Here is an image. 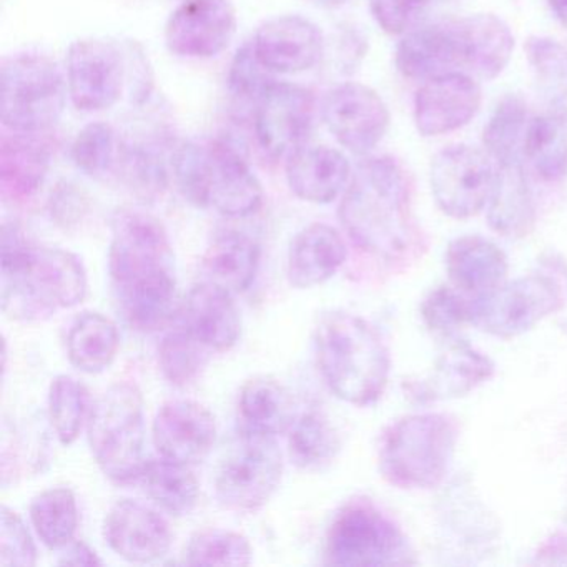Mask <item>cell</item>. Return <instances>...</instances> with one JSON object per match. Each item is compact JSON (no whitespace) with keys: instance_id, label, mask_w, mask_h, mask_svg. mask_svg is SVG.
Segmentation results:
<instances>
[{"instance_id":"6da1fadb","label":"cell","mask_w":567,"mask_h":567,"mask_svg":"<svg viewBox=\"0 0 567 567\" xmlns=\"http://www.w3.org/2000/svg\"><path fill=\"white\" fill-rule=\"evenodd\" d=\"M109 274L118 308L134 330H157L174 313V250L157 218L131 208L114 215Z\"/></svg>"},{"instance_id":"7a4b0ae2","label":"cell","mask_w":567,"mask_h":567,"mask_svg":"<svg viewBox=\"0 0 567 567\" xmlns=\"http://www.w3.org/2000/svg\"><path fill=\"white\" fill-rule=\"evenodd\" d=\"M87 271L78 255L39 247L21 228L2 230V310L16 320L39 321L87 297Z\"/></svg>"},{"instance_id":"3957f363","label":"cell","mask_w":567,"mask_h":567,"mask_svg":"<svg viewBox=\"0 0 567 567\" xmlns=\"http://www.w3.org/2000/svg\"><path fill=\"white\" fill-rule=\"evenodd\" d=\"M341 225L357 247L381 258L403 254L413 237L410 182L391 157L367 158L341 197Z\"/></svg>"},{"instance_id":"277c9868","label":"cell","mask_w":567,"mask_h":567,"mask_svg":"<svg viewBox=\"0 0 567 567\" xmlns=\"http://www.w3.org/2000/svg\"><path fill=\"white\" fill-rule=\"evenodd\" d=\"M315 351L334 396L354 406L380 400L390 378V353L367 320L347 311L324 315L315 328Z\"/></svg>"},{"instance_id":"5b68a950","label":"cell","mask_w":567,"mask_h":567,"mask_svg":"<svg viewBox=\"0 0 567 567\" xmlns=\"http://www.w3.org/2000/svg\"><path fill=\"white\" fill-rule=\"evenodd\" d=\"M172 172L178 190L195 207L245 218L264 205V187L257 175L225 142H184L172 155Z\"/></svg>"},{"instance_id":"8992f818","label":"cell","mask_w":567,"mask_h":567,"mask_svg":"<svg viewBox=\"0 0 567 567\" xmlns=\"http://www.w3.org/2000/svg\"><path fill=\"white\" fill-rule=\"evenodd\" d=\"M456 427L444 414H413L384 431L378 463L384 480L403 489H430L446 476Z\"/></svg>"},{"instance_id":"52a82bcc","label":"cell","mask_w":567,"mask_h":567,"mask_svg":"<svg viewBox=\"0 0 567 567\" xmlns=\"http://www.w3.org/2000/svg\"><path fill=\"white\" fill-rule=\"evenodd\" d=\"M87 437L92 456L109 480L138 481L147 464L142 391L125 381L109 388L92 406Z\"/></svg>"},{"instance_id":"ba28073f","label":"cell","mask_w":567,"mask_h":567,"mask_svg":"<svg viewBox=\"0 0 567 567\" xmlns=\"http://www.w3.org/2000/svg\"><path fill=\"white\" fill-rule=\"evenodd\" d=\"M68 79L48 55L19 54L2 64V125L19 134H44L68 101Z\"/></svg>"},{"instance_id":"9c48e42d","label":"cell","mask_w":567,"mask_h":567,"mask_svg":"<svg viewBox=\"0 0 567 567\" xmlns=\"http://www.w3.org/2000/svg\"><path fill=\"white\" fill-rule=\"evenodd\" d=\"M284 477L277 436L241 426L225 446L215 470L218 503L237 513H254L270 503Z\"/></svg>"},{"instance_id":"30bf717a","label":"cell","mask_w":567,"mask_h":567,"mask_svg":"<svg viewBox=\"0 0 567 567\" xmlns=\"http://www.w3.org/2000/svg\"><path fill=\"white\" fill-rule=\"evenodd\" d=\"M324 556L333 566H394L411 563L406 539L368 499L344 504L328 527Z\"/></svg>"},{"instance_id":"8fae6325","label":"cell","mask_w":567,"mask_h":567,"mask_svg":"<svg viewBox=\"0 0 567 567\" xmlns=\"http://www.w3.org/2000/svg\"><path fill=\"white\" fill-rule=\"evenodd\" d=\"M134 65L114 42L82 39L69 48L65 61L69 99L78 111H109L131 87Z\"/></svg>"},{"instance_id":"7c38bea8","label":"cell","mask_w":567,"mask_h":567,"mask_svg":"<svg viewBox=\"0 0 567 567\" xmlns=\"http://www.w3.org/2000/svg\"><path fill=\"white\" fill-rule=\"evenodd\" d=\"M497 168L491 155L470 145H453L431 162V190L437 207L453 218L480 214L496 185Z\"/></svg>"},{"instance_id":"4fadbf2b","label":"cell","mask_w":567,"mask_h":567,"mask_svg":"<svg viewBox=\"0 0 567 567\" xmlns=\"http://www.w3.org/2000/svg\"><path fill=\"white\" fill-rule=\"evenodd\" d=\"M559 307V288L554 281L544 275H529L477 297L471 323L496 337H517Z\"/></svg>"},{"instance_id":"5bb4252c","label":"cell","mask_w":567,"mask_h":567,"mask_svg":"<svg viewBox=\"0 0 567 567\" xmlns=\"http://www.w3.org/2000/svg\"><path fill=\"white\" fill-rule=\"evenodd\" d=\"M317 105L308 89L275 82L255 104L254 128L268 157L285 158L310 144Z\"/></svg>"},{"instance_id":"9a60e30c","label":"cell","mask_w":567,"mask_h":567,"mask_svg":"<svg viewBox=\"0 0 567 567\" xmlns=\"http://www.w3.org/2000/svg\"><path fill=\"white\" fill-rule=\"evenodd\" d=\"M321 117L338 144L357 155L370 154L390 127V111L383 99L358 82L331 89L321 105Z\"/></svg>"},{"instance_id":"2e32d148","label":"cell","mask_w":567,"mask_h":567,"mask_svg":"<svg viewBox=\"0 0 567 567\" xmlns=\"http://www.w3.org/2000/svg\"><path fill=\"white\" fill-rule=\"evenodd\" d=\"M237 14L230 0H184L165 24V44L184 59H212L230 45Z\"/></svg>"},{"instance_id":"e0dca14e","label":"cell","mask_w":567,"mask_h":567,"mask_svg":"<svg viewBox=\"0 0 567 567\" xmlns=\"http://www.w3.org/2000/svg\"><path fill=\"white\" fill-rule=\"evenodd\" d=\"M481 87L463 72L424 81L414 97V124L424 137L451 134L470 124L480 112Z\"/></svg>"},{"instance_id":"ac0fdd59","label":"cell","mask_w":567,"mask_h":567,"mask_svg":"<svg viewBox=\"0 0 567 567\" xmlns=\"http://www.w3.org/2000/svg\"><path fill=\"white\" fill-rule=\"evenodd\" d=\"M152 436L161 457L195 466L207 460L217 443V421L197 401H168L155 416Z\"/></svg>"},{"instance_id":"d6986e66","label":"cell","mask_w":567,"mask_h":567,"mask_svg":"<svg viewBox=\"0 0 567 567\" xmlns=\"http://www.w3.org/2000/svg\"><path fill=\"white\" fill-rule=\"evenodd\" d=\"M104 539L122 559L151 564L167 556L172 530L167 519L154 507L134 499H121L105 516Z\"/></svg>"},{"instance_id":"ffe728a7","label":"cell","mask_w":567,"mask_h":567,"mask_svg":"<svg viewBox=\"0 0 567 567\" xmlns=\"http://www.w3.org/2000/svg\"><path fill=\"white\" fill-rule=\"evenodd\" d=\"M251 48L275 75L311 71L324 54L323 34L301 16H280L265 22L258 28Z\"/></svg>"},{"instance_id":"44dd1931","label":"cell","mask_w":567,"mask_h":567,"mask_svg":"<svg viewBox=\"0 0 567 567\" xmlns=\"http://www.w3.org/2000/svg\"><path fill=\"white\" fill-rule=\"evenodd\" d=\"M291 194L308 204L328 205L344 194L350 184V162L337 148L305 145L285 165Z\"/></svg>"},{"instance_id":"7402d4cb","label":"cell","mask_w":567,"mask_h":567,"mask_svg":"<svg viewBox=\"0 0 567 567\" xmlns=\"http://www.w3.org/2000/svg\"><path fill=\"white\" fill-rule=\"evenodd\" d=\"M184 327L210 351H230L240 340L241 315L234 293L202 281L188 291Z\"/></svg>"},{"instance_id":"603a6c76","label":"cell","mask_w":567,"mask_h":567,"mask_svg":"<svg viewBox=\"0 0 567 567\" xmlns=\"http://www.w3.org/2000/svg\"><path fill=\"white\" fill-rule=\"evenodd\" d=\"M396 68L411 81H430L463 68L454 22L410 31L396 49Z\"/></svg>"},{"instance_id":"cb8c5ba5","label":"cell","mask_w":567,"mask_h":567,"mask_svg":"<svg viewBox=\"0 0 567 567\" xmlns=\"http://www.w3.org/2000/svg\"><path fill=\"white\" fill-rule=\"evenodd\" d=\"M347 255V245L338 230L327 224L308 225L291 241L288 281L300 290L320 287L343 267Z\"/></svg>"},{"instance_id":"d4e9b609","label":"cell","mask_w":567,"mask_h":567,"mask_svg":"<svg viewBox=\"0 0 567 567\" xmlns=\"http://www.w3.org/2000/svg\"><path fill=\"white\" fill-rule=\"evenodd\" d=\"M460 39L463 68L484 81H493L509 64L514 52V35L503 19L493 14H476L453 21Z\"/></svg>"},{"instance_id":"484cf974","label":"cell","mask_w":567,"mask_h":567,"mask_svg":"<svg viewBox=\"0 0 567 567\" xmlns=\"http://www.w3.org/2000/svg\"><path fill=\"white\" fill-rule=\"evenodd\" d=\"M42 134L11 132L0 144L2 194L16 202L34 197L51 168L52 151Z\"/></svg>"},{"instance_id":"4316f807","label":"cell","mask_w":567,"mask_h":567,"mask_svg":"<svg viewBox=\"0 0 567 567\" xmlns=\"http://www.w3.org/2000/svg\"><path fill=\"white\" fill-rule=\"evenodd\" d=\"M446 267L457 288L481 297L503 284L507 260L504 251L493 241L473 235L451 241L446 251Z\"/></svg>"},{"instance_id":"83f0119b","label":"cell","mask_w":567,"mask_h":567,"mask_svg":"<svg viewBox=\"0 0 567 567\" xmlns=\"http://www.w3.org/2000/svg\"><path fill=\"white\" fill-rule=\"evenodd\" d=\"M238 414L241 426L271 436L288 433L298 416L291 391L270 377L251 378L241 386Z\"/></svg>"},{"instance_id":"f1b7e54d","label":"cell","mask_w":567,"mask_h":567,"mask_svg":"<svg viewBox=\"0 0 567 567\" xmlns=\"http://www.w3.org/2000/svg\"><path fill=\"white\" fill-rule=\"evenodd\" d=\"M261 250L254 238L238 231L218 235L204 255L205 280L231 291L244 293L257 278Z\"/></svg>"},{"instance_id":"f546056e","label":"cell","mask_w":567,"mask_h":567,"mask_svg":"<svg viewBox=\"0 0 567 567\" xmlns=\"http://www.w3.org/2000/svg\"><path fill=\"white\" fill-rule=\"evenodd\" d=\"M121 348L117 324L97 311L79 315L68 334V354L78 370L104 373L112 367Z\"/></svg>"},{"instance_id":"4dcf8cb0","label":"cell","mask_w":567,"mask_h":567,"mask_svg":"<svg viewBox=\"0 0 567 567\" xmlns=\"http://www.w3.org/2000/svg\"><path fill=\"white\" fill-rule=\"evenodd\" d=\"M497 167L487 220L497 234L507 237L524 234L533 225L534 205L523 164L509 162Z\"/></svg>"},{"instance_id":"1f68e13d","label":"cell","mask_w":567,"mask_h":567,"mask_svg":"<svg viewBox=\"0 0 567 567\" xmlns=\"http://www.w3.org/2000/svg\"><path fill=\"white\" fill-rule=\"evenodd\" d=\"M493 371L489 358L477 353L466 343L454 344L437 360L433 373L424 381L421 398L446 400L464 396L489 380Z\"/></svg>"},{"instance_id":"d6a6232c","label":"cell","mask_w":567,"mask_h":567,"mask_svg":"<svg viewBox=\"0 0 567 567\" xmlns=\"http://www.w3.org/2000/svg\"><path fill=\"white\" fill-rule=\"evenodd\" d=\"M138 481L147 496L172 516H188L200 499V483L192 466L178 461H147Z\"/></svg>"},{"instance_id":"836d02e7","label":"cell","mask_w":567,"mask_h":567,"mask_svg":"<svg viewBox=\"0 0 567 567\" xmlns=\"http://www.w3.org/2000/svg\"><path fill=\"white\" fill-rule=\"evenodd\" d=\"M340 447V436L323 411L308 410L298 414L288 431V454L300 470H324L333 463Z\"/></svg>"},{"instance_id":"e575fe53","label":"cell","mask_w":567,"mask_h":567,"mask_svg":"<svg viewBox=\"0 0 567 567\" xmlns=\"http://www.w3.org/2000/svg\"><path fill=\"white\" fill-rule=\"evenodd\" d=\"M524 157L543 181H560L567 174V117L540 115L527 122Z\"/></svg>"},{"instance_id":"d590c367","label":"cell","mask_w":567,"mask_h":567,"mask_svg":"<svg viewBox=\"0 0 567 567\" xmlns=\"http://www.w3.org/2000/svg\"><path fill=\"white\" fill-rule=\"evenodd\" d=\"M31 520L39 539L52 550H62L75 539L79 506L69 487H51L32 499Z\"/></svg>"},{"instance_id":"8d00e7d4","label":"cell","mask_w":567,"mask_h":567,"mask_svg":"<svg viewBox=\"0 0 567 567\" xmlns=\"http://www.w3.org/2000/svg\"><path fill=\"white\" fill-rule=\"evenodd\" d=\"M91 394L85 384L68 374H59L49 388V417L59 441L71 446L81 436L91 417Z\"/></svg>"},{"instance_id":"74e56055","label":"cell","mask_w":567,"mask_h":567,"mask_svg":"<svg viewBox=\"0 0 567 567\" xmlns=\"http://www.w3.org/2000/svg\"><path fill=\"white\" fill-rule=\"evenodd\" d=\"M527 107L509 95L497 104L483 132V144L497 165L519 162L527 128Z\"/></svg>"},{"instance_id":"f35d334b","label":"cell","mask_w":567,"mask_h":567,"mask_svg":"<svg viewBox=\"0 0 567 567\" xmlns=\"http://www.w3.org/2000/svg\"><path fill=\"white\" fill-rule=\"evenodd\" d=\"M254 549L244 534L228 529H204L190 537L185 547L188 566H250Z\"/></svg>"},{"instance_id":"ab89813d","label":"cell","mask_w":567,"mask_h":567,"mask_svg":"<svg viewBox=\"0 0 567 567\" xmlns=\"http://www.w3.org/2000/svg\"><path fill=\"white\" fill-rule=\"evenodd\" d=\"M207 351L187 328H175L161 341L158 367L168 383L187 386L207 363Z\"/></svg>"},{"instance_id":"60d3db41","label":"cell","mask_w":567,"mask_h":567,"mask_svg":"<svg viewBox=\"0 0 567 567\" xmlns=\"http://www.w3.org/2000/svg\"><path fill=\"white\" fill-rule=\"evenodd\" d=\"M121 144L117 134L105 122H92L85 125L74 144H72V161L75 167L91 177H104L117 167Z\"/></svg>"},{"instance_id":"b9f144b4","label":"cell","mask_w":567,"mask_h":567,"mask_svg":"<svg viewBox=\"0 0 567 567\" xmlns=\"http://www.w3.org/2000/svg\"><path fill=\"white\" fill-rule=\"evenodd\" d=\"M117 165L125 184L141 197H158L167 188L168 172L164 158L148 145H125L118 155Z\"/></svg>"},{"instance_id":"7bdbcfd3","label":"cell","mask_w":567,"mask_h":567,"mask_svg":"<svg viewBox=\"0 0 567 567\" xmlns=\"http://www.w3.org/2000/svg\"><path fill=\"white\" fill-rule=\"evenodd\" d=\"M524 49L537 81L553 94L567 95V49L539 35L527 39Z\"/></svg>"},{"instance_id":"ee69618b","label":"cell","mask_w":567,"mask_h":567,"mask_svg":"<svg viewBox=\"0 0 567 567\" xmlns=\"http://www.w3.org/2000/svg\"><path fill=\"white\" fill-rule=\"evenodd\" d=\"M275 82L274 72L261 64L251 42L238 49L228 69V89L235 97L257 104Z\"/></svg>"},{"instance_id":"f6af8a7d","label":"cell","mask_w":567,"mask_h":567,"mask_svg":"<svg viewBox=\"0 0 567 567\" xmlns=\"http://www.w3.org/2000/svg\"><path fill=\"white\" fill-rule=\"evenodd\" d=\"M0 564L32 567L38 564V547L24 519L9 506H2L0 517Z\"/></svg>"},{"instance_id":"bcb514c9","label":"cell","mask_w":567,"mask_h":567,"mask_svg":"<svg viewBox=\"0 0 567 567\" xmlns=\"http://www.w3.org/2000/svg\"><path fill=\"white\" fill-rule=\"evenodd\" d=\"M424 321L436 333L450 334L473 321V305H467L450 288H437L424 300Z\"/></svg>"},{"instance_id":"7dc6e473","label":"cell","mask_w":567,"mask_h":567,"mask_svg":"<svg viewBox=\"0 0 567 567\" xmlns=\"http://www.w3.org/2000/svg\"><path fill=\"white\" fill-rule=\"evenodd\" d=\"M433 0H371L370 9L377 24L386 34H408L426 12Z\"/></svg>"},{"instance_id":"c3c4849f","label":"cell","mask_w":567,"mask_h":567,"mask_svg":"<svg viewBox=\"0 0 567 567\" xmlns=\"http://www.w3.org/2000/svg\"><path fill=\"white\" fill-rule=\"evenodd\" d=\"M89 200L81 188L72 184H61L52 192L49 202V212L52 220L62 227L69 228L78 225L87 214Z\"/></svg>"},{"instance_id":"681fc988","label":"cell","mask_w":567,"mask_h":567,"mask_svg":"<svg viewBox=\"0 0 567 567\" xmlns=\"http://www.w3.org/2000/svg\"><path fill=\"white\" fill-rule=\"evenodd\" d=\"M59 564L61 566H102L104 560L87 543L74 539L62 549Z\"/></svg>"},{"instance_id":"f907efd6","label":"cell","mask_w":567,"mask_h":567,"mask_svg":"<svg viewBox=\"0 0 567 567\" xmlns=\"http://www.w3.org/2000/svg\"><path fill=\"white\" fill-rule=\"evenodd\" d=\"M547 4L553 11L554 18L567 31V0H547Z\"/></svg>"},{"instance_id":"816d5d0a","label":"cell","mask_w":567,"mask_h":567,"mask_svg":"<svg viewBox=\"0 0 567 567\" xmlns=\"http://www.w3.org/2000/svg\"><path fill=\"white\" fill-rule=\"evenodd\" d=\"M317 4L323 6V8H338L343 4L344 0H315Z\"/></svg>"},{"instance_id":"f5cc1de1","label":"cell","mask_w":567,"mask_h":567,"mask_svg":"<svg viewBox=\"0 0 567 567\" xmlns=\"http://www.w3.org/2000/svg\"><path fill=\"white\" fill-rule=\"evenodd\" d=\"M566 526H567V507H566Z\"/></svg>"}]
</instances>
